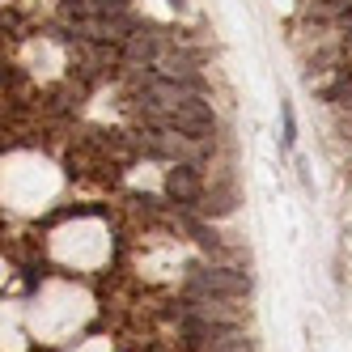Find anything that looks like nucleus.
Listing matches in <instances>:
<instances>
[{
	"instance_id": "obj_1",
	"label": "nucleus",
	"mask_w": 352,
	"mask_h": 352,
	"mask_svg": "<svg viewBox=\"0 0 352 352\" xmlns=\"http://www.w3.org/2000/svg\"><path fill=\"white\" fill-rule=\"evenodd\" d=\"M183 293H212V297L242 301V297H250V276H246L242 267H230V263L191 267L187 280H183Z\"/></svg>"
},
{
	"instance_id": "obj_2",
	"label": "nucleus",
	"mask_w": 352,
	"mask_h": 352,
	"mask_svg": "<svg viewBox=\"0 0 352 352\" xmlns=\"http://www.w3.org/2000/svg\"><path fill=\"white\" fill-rule=\"evenodd\" d=\"M166 199L174 208L183 212H199V204H204V191H208V179L199 174V166H187V162H174L166 170V183H162Z\"/></svg>"
},
{
	"instance_id": "obj_3",
	"label": "nucleus",
	"mask_w": 352,
	"mask_h": 352,
	"mask_svg": "<svg viewBox=\"0 0 352 352\" xmlns=\"http://www.w3.org/2000/svg\"><path fill=\"white\" fill-rule=\"evenodd\" d=\"M238 208V191L234 183H208L204 204H199V217H230Z\"/></svg>"
},
{
	"instance_id": "obj_4",
	"label": "nucleus",
	"mask_w": 352,
	"mask_h": 352,
	"mask_svg": "<svg viewBox=\"0 0 352 352\" xmlns=\"http://www.w3.org/2000/svg\"><path fill=\"white\" fill-rule=\"evenodd\" d=\"M293 144H297V115H293L289 98H280V148L293 153Z\"/></svg>"
},
{
	"instance_id": "obj_5",
	"label": "nucleus",
	"mask_w": 352,
	"mask_h": 352,
	"mask_svg": "<svg viewBox=\"0 0 352 352\" xmlns=\"http://www.w3.org/2000/svg\"><path fill=\"white\" fill-rule=\"evenodd\" d=\"M170 9H179V13H187V0H166Z\"/></svg>"
}]
</instances>
